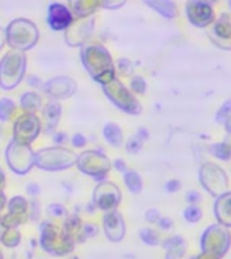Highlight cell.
Returning a JSON list of instances; mask_svg holds the SVG:
<instances>
[{
    "label": "cell",
    "instance_id": "cell-4",
    "mask_svg": "<svg viewBox=\"0 0 231 259\" xmlns=\"http://www.w3.org/2000/svg\"><path fill=\"white\" fill-rule=\"evenodd\" d=\"M40 131V121L32 115H23L15 124L16 142H31Z\"/></svg>",
    "mask_w": 231,
    "mask_h": 259
},
{
    "label": "cell",
    "instance_id": "cell-13",
    "mask_svg": "<svg viewBox=\"0 0 231 259\" xmlns=\"http://www.w3.org/2000/svg\"><path fill=\"white\" fill-rule=\"evenodd\" d=\"M0 259H3V255H2V251H0Z\"/></svg>",
    "mask_w": 231,
    "mask_h": 259
},
{
    "label": "cell",
    "instance_id": "cell-7",
    "mask_svg": "<svg viewBox=\"0 0 231 259\" xmlns=\"http://www.w3.org/2000/svg\"><path fill=\"white\" fill-rule=\"evenodd\" d=\"M20 103L26 109H36L40 107V97L35 93H24L20 99Z\"/></svg>",
    "mask_w": 231,
    "mask_h": 259
},
{
    "label": "cell",
    "instance_id": "cell-3",
    "mask_svg": "<svg viewBox=\"0 0 231 259\" xmlns=\"http://www.w3.org/2000/svg\"><path fill=\"white\" fill-rule=\"evenodd\" d=\"M76 157L69 150L48 149L42 150L36 157V165L44 169H54V161H58L60 167H68L74 162Z\"/></svg>",
    "mask_w": 231,
    "mask_h": 259
},
{
    "label": "cell",
    "instance_id": "cell-6",
    "mask_svg": "<svg viewBox=\"0 0 231 259\" xmlns=\"http://www.w3.org/2000/svg\"><path fill=\"white\" fill-rule=\"evenodd\" d=\"M104 137L112 145H119L121 143V131H119V128L115 124L105 125Z\"/></svg>",
    "mask_w": 231,
    "mask_h": 259
},
{
    "label": "cell",
    "instance_id": "cell-9",
    "mask_svg": "<svg viewBox=\"0 0 231 259\" xmlns=\"http://www.w3.org/2000/svg\"><path fill=\"white\" fill-rule=\"evenodd\" d=\"M126 180H127V185H129L130 189H133V190H138L139 189V178H138V176L135 173H130L127 177H126Z\"/></svg>",
    "mask_w": 231,
    "mask_h": 259
},
{
    "label": "cell",
    "instance_id": "cell-2",
    "mask_svg": "<svg viewBox=\"0 0 231 259\" xmlns=\"http://www.w3.org/2000/svg\"><path fill=\"white\" fill-rule=\"evenodd\" d=\"M11 54V53H10ZM11 65L4 57L0 65V84L3 85V88L10 89L14 88L20 80V74H23L24 70V57L16 53L11 54Z\"/></svg>",
    "mask_w": 231,
    "mask_h": 259
},
{
    "label": "cell",
    "instance_id": "cell-8",
    "mask_svg": "<svg viewBox=\"0 0 231 259\" xmlns=\"http://www.w3.org/2000/svg\"><path fill=\"white\" fill-rule=\"evenodd\" d=\"M12 111H14V103L11 100L4 99V100L0 101V119L7 120Z\"/></svg>",
    "mask_w": 231,
    "mask_h": 259
},
{
    "label": "cell",
    "instance_id": "cell-1",
    "mask_svg": "<svg viewBox=\"0 0 231 259\" xmlns=\"http://www.w3.org/2000/svg\"><path fill=\"white\" fill-rule=\"evenodd\" d=\"M36 28L28 20H15L8 27V40L14 48L28 49L36 40Z\"/></svg>",
    "mask_w": 231,
    "mask_h": 259
},
{
    "label": "cell",
    "instance_id": "cell-12",
    "mask_svg": "<svg viewBox=\"0 0 231 259\" xmlns=\"http://www.w3.org/2000/svg\"><path fill=\"white\" fill-rule=\"evenodd\" d=\"M65 138H66L65 134H56V135H54V139H56V142H58V143H60V142H64L62 139H65Z\"/></svg>",
    "mask_w": 231,
    "mask_h": 259
},
{
    "label": "cell",
    "instance_id": "cell-10",
    "mask_svg": "<svg viewBox=\"0 0 231 259\" xmlns=\"http://www.w3.org/2000/svg\"><path fill=\"white\" fill-rule=\"evenodd\" d=\"M85 142H87L85 138L83 135H80V134H77V135L73 137V145L76 146V147H83L85 145Z\"/></svg>",
    "mask_w": 231,
    "mask_h": 259
},
{
    "label": "cell",
    "instance_id": "cell-5",
    "mask_svg": "<svg viewBox=\"0 0 231 259\" xmlns=\"http://www.w3.org/2000/svg\"><path fill=\"white\" fill-rule=\"evenodd\" d=\"M48 20L53 30H62V28L68 27L70 24L72 15H70V11L65 7L64 4L54 3L49 8Z\"/></svg>",
    "mask_w": 231,
    "mask_h": 259
},
{
    "label": "cell",
    "instance_id": "cell-11",
    "mask_svg": "<svg viewBox=\"0 0 231 259\" xmlns=\"http://www.w3.org/2000/svg\"><path fill=\"white\" fill-rule=\"evenodd\" d=\"M49 210H50L52 213L57 214V216H60V213H62V212H64V208H62V206H60V205H52Z\"/></svg>",
    "mask_w": 231,
    "mask_h": 259
}]
</instances>
